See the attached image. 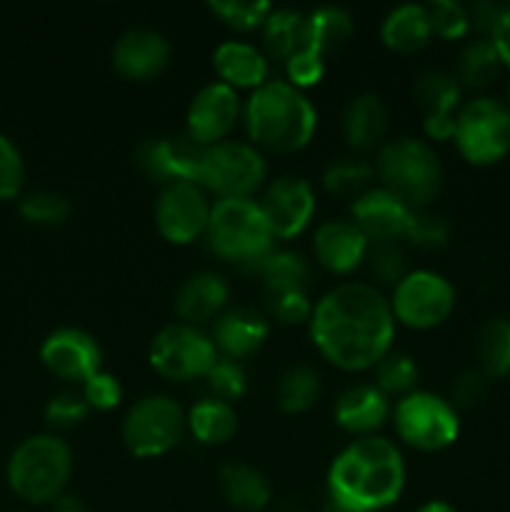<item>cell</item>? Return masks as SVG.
<instances>
[{
	"mask_svg": "<svg viewBox=\"0 0 510 512\" xmlns=\"http://www.w3.org/2000/svg\"><path fill=\"white\" fill-rule=\"evenodd\" d=\"M395 325L388 295L355 280L320 295L308 320L315 350L345 373L373 370L393 350Z\"/></svg>",
	"mask_w": 510,
	"mask_h": 512,
	"instance_id": "cell-1",
	"label": "cell"
},
{
	"mask_svg": "<svg viewBox=\"0 0 510 512\" xmlns=\"http://www.w3.org/2000/svg\"><path fill=\"white\" fill-rule=\"evenodd\" d=\"M403 453L383 435L355 438L328 468V498L338 512H383L405 490Z\"/></svg>",
	"mask_w": 510,
	"mask_h": 512,
	"instance_id": "cell-2",
	"label": "cell"
},
{
	"mask_svg": "<svg viewBox=\"0 0 510 512\" xmlns=\"http://www.w3.org/2000/svg\"><path fill=\"white\" fill-rule=\"evenodd\" d=\"M243 123L258 150L290 155L303 150L318 130V110L288 80H268L243 103Z\"/></svg>",
	"mask_w": 510,
	"mask_h": 512,
	"instance_id": "cell-3",
	"label": "cell"
},
{
	"mask_svg": "<svg viewBox=\"0 0 510 512\" xmlns=\"http://www.w3.org/2000/svg\"><path fill=\"white\" fill-rule=\"evenodd\" d=\"M73 463V448L60 435L38 433L15 445L5 478L28 505H50L68 488Z\"/></svg>",
	"mask_w": 510,
	"mask_h": 512,
	"instance_id": "cell-4",
	"label": "cell"
},
{
	"mask_svg": "<svg viewBox=\"0 0 510 512\" xmlns=\"http://www.w3.org/2000/svg\"><path fill=\"white\" fill-rule=\"evenodd\" d=\"M205 240L220 260L255 270L278 243L255 198L215 200Z\"/></svg>",
	"mask_w": 510,
	"mask_h": 512,
	"instance_id": "cell-5",
	"label": "cell"
},
{
	"mask_svg": "<svg viewBox=\"0 0 510 512\" xmlns=\"http://www.w3.org/2000/svg\"><path fill=\"white\" fill-rule=\"evenodd\" d=\"M380 185L410 208H428L443 185V165L433 145L423 138L400 135L385 140L375 160Z\"/></svg>",
	"mask_w": 510,
	"mask_h": 512,
	"instance_id": "cell-6",
	"label": "cell"
},
{
	"mask_svg": "<svg viewBox=\"0 0 510 512\" xmlns=\"http://www.w3.org/2000/svg\"><path fill=\"white\" fill-rule=\"evenodd\" d=\"M268 178L263 150L245 140H223L200 150L195 183L218 200L253 198Z\"/></svg>",
	"mask_w": 510,
	"mask_h": 512,
	"instance_id": "cell-7",
	"label": "cell"
},
{
	"mask_svg": "<svg viewBox=\"0 0 510 512\" xmlns=\"http://www.w3.org/2000/svg\"><path fill=\"white\" fill-rule=\"evenodd\" d=\"M455 145L470 165H493L510 153V108L493 95L460 103L455 113Z\"/></svg>",
	"mask_w": 510,
	"mask_h": 512,
	"instance_id": "cell-8",
	"label": "cell"
},
{
	"mask_svg": "<svg viewBox=\"0 0 510 512\" xmlns=\"http://www.w3.org/2000/svg\"><path fill=\"white\" fill-rule=\"evenodd\" d=\"M393 425L398 438L420 453H438L450 448L460 435L455 405L430 390L418 388L395 403Z\"/></svg>",
	"mask_w": 510,
	"mask_h": 512,
	"instance_id": "cell-9",
	"label": "cell"
},
{
	"mask_svg": "<svg viewBox=\"0 0 510 512\" xmlns=\"http://www.w3.org/2000/svg\"><path fill=\"white\" fill-rule=\"evenodd\" d=\"M218 360L213 338L200 325L175 323L163 325L153 335L148 348V363L160 378L173 383H190L208 375L213 363Z\"/></svg>",
	"mask_w": 510,
	"mask_h": 512,
	"instance_id": "cell-10",
	"label": "cell"
},
{
	"mask_svg": "<svg viewBox=\"0 0 510 512\" xmlns=\"http://www.w3.org/2000/svg\"><path fill=\"white\" fill-rule=\"evenodd\" d=\"M185 430V410L170 395L150 393L130 405L120 438L135 458H160L183 440Z\"/></svg>",
	"mask_w": 510,
	"mask_h": 512,
	"instance_id": "cell-11",
	"label": "cell"
},
{
	"mask_svg": "<svg viewBox=\"0 0 510 512\" xmlns=\"http://www.w3.org/2000/svg\"><path fill=\"white\" fill-rule=\"evenodd\" d=\"M395 323L410 330H433L450 318L455 308V288L445 275L415 268L390 293Z\"/></svg>",
	"mask_w": 510,
	"mask_h": 512,
	"instance_id": "cell-12",
	"label": "cell"
},
{
	"mask_svg": "<svg viewBox=\"0 0 510 512\" xmlns=\"http://www.w3.org/2000/svg\"><path fill=\"white\" fill-rule=\"evenodd\" d=\"M210 208L213 203L198 183L175 180L155 198V228L170 245H190L208 230Z\"/></svg>",
	"mask_w": 510,
	"mask_h": 512,
	"instance_id": "cell-13",
	"label": "cell"
},
{
	"mask_svg": "<svg viewBox=\"0 0 510 512\" xmlns=\"http://www.w3.org/2000/svg\"><path fill=\"white\" fill-rule=\"evenodd\" d=\"M240 115H243V103L238 90L213 80L190 98L185 110V135L200 148L223 143L238 125Z\"/></svg>",
	"mask_w": 510,
	"mask_h": 512,
	"instance_id": "cell-14",
	"label": "cell"
},
{
	"mask_svg": "<svg viewBox=\"0 0 510 512\" xmlns=\"http://www.w3.org/2000/svg\"><path fill=\"white\" fill-rule=\"evenodd\" d=\"M258 203L275 240H293L303 235L318 208L313 185L300 175H280L270 180Z\"/></svg>",
	"mask_w": 510,
	"mask_h": 512,
	"instance_id": "cell-15",
	"label": "cell"
},
{
	"mask_svg": "<svg viewBox=\"0 0 510 512\" xmlns=\"http://www.w3.org/2000/svg\"><path fill=\"white\" fill-rule=\"evenodd\" d=\"M40 363L65 383H80L103 370V350L83 328H58L40 345Z\"/></svg>",
	"mask_w": 510,
	"mask_h": 512,
	"instance_id": "cell-16",
	"label": "cell"
},
{
	"mask_svg": "<svg viewBox=\"0 0 510 512\" xmlns=\"http://www.w3.org/2000/svg\"><path fill=\"white\" fill-rule=\"evenodd\" d=\"M200 145L193 143L188 135H165V138H150L135 150V165L145 178L160 183V188L175 180H190L195 183V170L200 160Z\"/></svg>",
	"mask_w": 510,
	"mask_h": 512,
	"instance_id": "cell-17",
	"label": "cell"
},
{
	"mask_svg": "<svg viewBox=\"0 0 510 512\" xmlns=\"http://www.w3.org/2000/svg\"><path fill=\"white\" fill-rule=\"evenodd\" d=\"M173 58V45L155 28H128L113 45V68L128 80L158 78Z\"/></svg>",
	"mask_w": 510,
	"mask_h": 512,
	"instance_id": "cell-18",
	"label": "cell"
},
{
	"mask_svg": "<svg viewBox=\"0 0 510 512\" xmlns=\"http://www.w3.org/2000/svg\"><path fill=\"white\" fill-rule=\"evenodd\" d=\"M410 213L413 208L383 185H373L350 203V220L363 230L370 243H390L403 238Z\"/></svg>",
	"mask_w": 510,
	"mask_h": 512,
	"instance_id": "cell-19",
	"label": "cell"
},
{
	"mask_svg": "<svg viewBox=\"0 0 510 512\" xmlns=\"http://www.w3.org/2000/svg\"><path fill=\"white\" fill-rule=\"evenodd\" d=\"M370 240L350 218L325 220L313 233L315 263L335 275H350L365 263Z\"/></svg>",
	"mask_w": 510,
	"mask_h": 512,
	"instance_id": "cell-20",
	"label": "cell"
},
{
	"mask_svg": "<svg viewBox=\"0 0 510 512\" xmlns=\"http://www.w3.org/2000/svg\"><path fill=\"white\" fill-rule=\"evenodd\" d=\"M270 335V323L260 310L250 308V305H233L225 308L223 313L215 318L210 338H213L215 350L223 358L245 360L260 353Z\"/></svg>",
	"mask_w": 510,
	"mask_h": 512,
	"instance_id": "cell-21",
	"label": "cell"
},
{
	"mask_svg": "<svg viewBox=\"0 0 510 512\" xmlns=\"http://www.w3.org/2000/svg\"><path fill=\"white\" fill-rule=\"evenodd\" d=\"M390 415H393L390 398L375 383L350 385L345 393H340L333 408V418L338 428L353 435V438L375 435Z\"/></svg>",
	"mask_w": 510,
	"mask_h": 512,
	"instance_id": "cell-22",
	"label": "cell"
},
{
	"mask_svg": "<svg viewBox=\"0 0 510 512\" xmlns=\"http://www.w3.org/2000/svg\"><path fill=\"white\" fill-rule=\"evenodd\" d=\"M230 300V285L215 270H198L188 275L175 290V313L183 323L203 325L208 320H215Z\"/></svg>",
	"mask_w": 510,
	"mask_h": 512,
	"instance_id": "cell-23",
	"label": "cell"
},
{
	"mask_svg": "<svg viewBox=\"0 0 510 512\" xmlns=\"http://www.w3.org/2000/svg\"><path fill=\"white\" fill-rule=\"evenodd\" d=\"M213 68L220 83L230 85L233 90H258L268 83V55L263 48L248 43V40H223L213 50Z\"/></svg>",
	"mask_w": 510,
	"mask_h": 512,
	"instance_id": "cell-24",
	"label": "cell"
},
{
	"mask_svg": "<svg viewBox=\"0 0 510 512\" xmlns=\"http://www.w3.org/2000/svg\"><path fill=\"white\" fill-rule=\"evenodd\" d=\"M390 115L380 95L360 93L343 110V138L353 150H380L388 135Z\"/></svg>",
	"mask_w": 510,
	"mask_h": 512,
	"instance_id": "cell-25",
	"label": "cell"
},
{
	"mask_svg": "<svg viewBox=\"0 0 510 512\" xmlns=\"http://www.w3.org/2000/svg\"><path fill=\"white\" fill-rule=\"evenodd\" d=\"M433 38L428 8L420 3H400L388 10L380 23V40L393 53L410 55L423 50Z\"/></svg>",
	"mask_w": 510,
	"mask_h": 512,
	"instance_id": "cell-26",
	"label": "cell"
},
{
	"mask_svg": "<svg viewBox=\"0 0 510 512\" xmlns=\"http://www.w3.org/2000/svg\"><path fill=\"white\" fill-rule=\"evenodd\" d=\"M218 485L230 508L240 512H263L273 500L270 480L248 463H228L220 468Z\"/></svg>",
	"mask_w": 510,
	"mask_h": 512,
	"instance_id": "cell-27",
	"label": "cell"
},
{
	"mask_svg": "<svg viewBox=\"0 0 510 512\" xmlns=\"http://www.w3.org/2000/svg\"><path fill=\"white\" fill-rule=\"evenodd\" d=\"M185 428L200 445H225L238 433V410L233 403L208 395L185 413Z\"/></svg>",
	"mask_w": 510,
	"mask_h": 512,
	"instance_id": "cell-28",
	"label": "cell"
},
{
	"mask_svg": "<svg viewBox=\"0 0 510 512\" xmlns=\"http://www.w3.org/2000/svg\"><path fill=\"white\" fill-rule=\"evenodd\" d=\"M353 18L340 5H320L305 13V48L315 50L323 58L338 53L353 35Z\"/></svg>",
	"mask_w": 510,
	"mask_h": 512,
	"instance_id": "cell-29",
	"label": "cell"
},
{
	"mask_svg": "<svg viewBox=\"0 0 510 512\" xmlns=\"http://www.w3.org/2000/svg\"><path fill=\"white\" fill-rule=\"evenodd\" d=\"M258 273L263 278L265 295L270 298V295L290 293V290H308L313 268H310L308 258L303 253H298V250L275 248L260 263Z\"/></svg>",
	"mask_w": 510,
	"mask_h": 512,
	"instance_id": "cell-30",
	"label": "cell"
},
{
	"mask_svg": "<svg viewBox=\"0 0 510 512\" xmlns=\"http://www.w3.org/2000/svg\"><path fill=\"white\" fill-rule=\"evenodd\" d=\"M260 35L265 55L285 63L290 55L305 48V13L295 8H273L260 28Z\"/></svg>",
	"mask_w": 510,
	"mask_h": 512,
	"instance_id": "cell-31",
	"label": "cell"
},
{
	"mask_svg": "<svg viewBox=\"0 0 510 512\" xmlns=\"http://www.w3.org/2000/svg\"><path fill=\"white\" fill-rule=\"evenodd\" d=\"M375 165L368 158L360 155H343V158H333L323 170V188L330 195L343 200H358L365 190L373 188Z\"/></svg>",
	"mask_w": 510,
	"mask_h": 512,
	"instance_id": "cell-32",
	"label": "cell"
},
{
	"mask_svg": "<svg viewBox=\"0 0 510 512\" xmlns=\"http://www.w3.org/2000/svg\"><path fill=\"white\" fill-rule=\"evenodd\" d=\"M413 98L425 115H455L463 98V85L453 73L425 70L415 78Z\"/></svg>",
	"mask_w": 510,
	"mask_h": 512,
	"instance_id": "cell-33",
	"label": "cell"
},
{
	"mask_svg": "<svg viewBox=\"0 0 510 512\" xmlns=\"http://www.w3.org/2000/svg\"><path fill=\"white\" fill-rule=\"evenodd\" d=\"M500 65L503 63H500V55L498 50H495L493 40L478 35V38L468 40V43L463 45V50H460L455 78H458V83L463 85V88H485V85H490L498 78Z\"/></svg>",
	"mask_w": 510,
	"mask_h": 512,
	"instance_id": "cell-34",
	"label": "cell"
},
{
	"mask_svg": "<svg viewBox=\"0 0 510 512\" xmlns=\"http://www.w3.org/2000/svg\"><path fill=\"white\" fill-rule=\"evenodd\" d=\"M320 375L310 365L295 363L280 375L275 388V403L283 413L300 415L313 408L320 398Z\"/></svg>",
	"mask_w": 510,
	"mask_h": 512,
	"instance_id": "cell-35",
	"label": "cell"
},
{
	"mask_svg": "<svg viewBox=\"0 0 510 512\" xmlns=\"http://www.w3.org/2000/svg\"><path fill=\"white\" fill-rule=\"evenodd\" d=\"M475 353L480 360V373L488 378H503L510 373V320L490 318L480 328L475 340Z\"/></svg>",
	"mask_w": 510,
	"mask_h": 512,
	"instance_id": "cell-36",
	"label": "cell"
},
{
	"mask_svg": "<svg viewBox=\"0 0 510 512\" xmlns=\"http://www.w3.org/2000/svg\"><path fill=\"white\" fill-rule=\"evenodd\" d=\"M18 213L25 223L38 228H58L73 213V205L58 190H30L18 198Z\"/></svg>",
	"mask_w": 510,
	"mask_h": 512,
	"instance_id": "cell-37",
	"label": "cell"
},
{
	"mask_svg": "<svg viewBox=\"0 0 510 512\" xmlns=\"http://www.w3.org/2000/svg\"><path fill=\"white\" fill-rule=\"evenodd\" d=\"M208 10L235 33H253L263 28L273 5L265 0H208Z\"/></svg>",
	"mask_w": 510,
	"mask_h": 512,
	"instance_id": "cell-38",
	"label": "cell"
},
{
	"mask_svg": "<svg viewBox=\"0 0 510 512\" xmlns=\"http://www.w3.org/2000/svg\"><path fill=\"white\" fill-rule=\"evenodd\" d=\"M375 385L383 390L385 395H408L415 390V383H418V363L410 358L408 353H393L390 350L378 365H375Z\"/></svg>",
	"mask_w": 510,
	"mask_h": 512,
	"instance_id": "cell-39",
	"label": "cell"
},
{
	"mask_svg": "<svg viewBox=\"0 0 510 512\" xmlns=\"http://www.w3.org/2000/svg\"><path fill=\"white\" fill-rule=\"evenodd\" d=\"M405 240L410 245H415L418 250H440L448 245L450 238V223L445 220V215L435 213L430 208H413L408 220V228H405Z\"/></svg>",
	"mask_w": 510,
	"mask_h": 512,
	"instance_id": "cell-40",
	"label": "cell"
},
{
	"mask_svg": "<svg viewBox=\"0 0 510 512\" xmlns=\"http://www.w3.org/2000/svg\"><path fill=\"white\" fill-rule=\"evenodd\" d=\"M203 380L208 385L210 395L225 400V403H235V400L248 393V373H245L243 363L233 358H223V355H218V360H215L213 368L208 370Z\"/></svg>",
	"mask_w": 510,
	"mask_h": 512,
	"instance_id": "cell-41",
	"label": "cell"
},
{
	"mask_svg": "<svg viewBox=\"0 0 510 512\" xmlns=\"http://www.w3.org/2000/svg\"><path fill=\"white\" fill-rule=\"evenodd\" d=\"M365 263H368L373 278L380 285H390V288H395L405 278V273H408V258H405V250L400 248L398 240L370 243Z\"/></svg>",
	"mask_w": 510,
	"mask_h": 512,
	"instance_id": "cell-42",
	"label": "cell"
},
{
	"mask_svg": "<svg viewBox=\"0 0 510 512\" xmlns=\"http://www.w3.org/2000/svg\"><path fill=\"white\" fill-rule=\"evenodd\" d=\"M425 8H428L433 35H438V38L460 40L470 30L468 8L458 0H433Z\"/></svg>",
	"mask_w": 510,
	"mask_h": 512,
	"instance_id": "cell-43",
	"label": "cell"
},
{
	"mask_svg": "<svg viewBox=\"0 0 510 512\" xmlns=\"http://www.w3.org/2000/svg\"><path fill=\"white\" fill-rule=\"evenodd\" d=\"M25 185V160L13 138L0 133V203L18 200Z\"/></svg>",
	"mask_w": 510,
	"mask_h": 512,
	"instance_id": "cell-44",
	"label": "cell"
},
{
	"mask_svg": "<svg viewBox=\"0 0 510 512\" xmlns=\"http://www.w3.org/2000/svg\"><path fill=\"white\" fill-rule=\"evenodd\" d=\"M90 408L85 403L83 393H73V390H63L55 393L53 398L45 403V423L55 430H68L83 423L88 418Z\"/></svg>",
	"mask_w": 510,
	"mask_h": 512,
	"instance_id": "cell-45",
	"label": "cell"
},
{
	"mask_svg": "<svg viewBox=\"0 0 510 512\" xmlns=\"http://www.w3.org/2000/svg\"><path fill=\"white\" fill-rule=\"evenodd\" d=\"M283 65L285 80H288L293 88L303 90V93L308 88H315L325 75V58L310 48H300L298 53L290 55Z\"/></svg>",
	"mask_w": 510,
	"mask_h": 512,
	"instance_id": "cell-46",
	"label": "cell"
},
{
	"mask_svg": "<svg viewBox=\"0 0 510 512\" xmlns=\"http://www.w3.org/2000/svg\"><path fill=\"white\" fill-rule=\"evenodd\" d=\"M83 398L88 403L90 410H98V413H110L120 405L123 400V385L115 375H110L108 370H98L93 378H88L83 383Z\"/></svg>",
	"mask_w": 510,
	"mask_h": 512,
	"instance_id": "cell-47",
	"label": "cell"
},
{
	"mask_svg": "<svg viewBox=\"0 0 510 512\" xmlns=\"http://www.w3.org/2000/svg\"><path fill=\"white\" fill-rule=\"evenodd\" d=\"M270 315L283 325H298L308 323L313 315V300H310L308 290H290V293L270 295L268 298Z\"/></svg>",
	"mask_w": 510,
	"mask_h": 512,
	"instance_id": "cell-48",
	"label": "cell"
},
{
	"mask_svg": "<svg viewBox=\"0 0 510 512\" xmlns=\"http://www.w3.org/2000/svg\"><path fill=\"white\" fill-rule=\"evenodd\" d=\"M485 380L488 375L480 373V370H468V373L458 375V380L453 383V400L450 403L455 408H470V405L478 403L480 398L485 395Z\"/></svg>",
	"mask_w": 510,
	"mask_h": 512,
	"instance_id": "cell-49",
	"label": "cell"
},
{
	"mask_svg": "<svg viewBox=\"0 0 510 512\" xmlns=\"http://www.w3.org/2000/svg\"><path fill=\"white\" fill-rule=\"evenodd\" d=\"M500 13H503V5L490 3V0H478V3H473L468 8L470 28L478 30L483 38H490V33H493L495 25H498Z\"/></svg>",
	"mask_w": 510,
	"mask_h": 512,
	"instance_id": "cell-50",
	"label": "cell"
},
{
	"mask_svg": "<svg viewBox=\"0 0 510 512\" xmlns=\"http://www.w3.org/2000/svg\"><path fill=\"white\" fill-rule=\"evenodd\" d=\"M490 40H493L495 50H498L500 63L510 68V5H503V13H500L495 30L490 33Z\"/></svg>",
	"mask_w": 510,
	"mask_h": 512,
	"instance_id": "cell-51",
	"label": "cell"
},
{
	"mask_svg": "<svg viewBox=\"0 0 510 512\" xmlns=\"http://www.w3.org/2000/svg\"><path fill=\"white\" fill-rule=\"evenodd\" d=\"M423 133L430 140H453L455 135V115H425Z\"/></svg>",
	"mask_w": 510,
	"mask_h": 512,
	"instance_id": "cell-52",
	"label": "cell"
},
{
	"mask_svg": "<svg viewBox=\"0 0 510 512\" xmlns=\"http://www.w3.org/2000/svg\"><path fill=\"white\" fill-rule=\"evenodd\" d=\"M48 508H50V512H88L83 500L73 493H63L58 500H53Z\"/></svg>",
	"mask_w": 510,
	"mask_h": 512,
	"instance_id": "cell-53",
	"label": "cell"
},
{
	"mask_svg": "<svg viewBox=\"0 0 510 512\" xmlns=\"http://www.w3.org/2000/svg\"><path fill=\"white\" fill-rule=\"evenodd\" d=\"M418 512H458V510H455L450 503H445V500H428L425 505H420Z\"/></svg>",
	"mask_w": 510,
	"mask_h": 512,
	"instance_id": "cell-54",
	"label": "cell"
},
{
	"mask_svg": "<svg viewBox=\"0 0 510 512\" xmlns=\"http://www.w3.org/2000/svg\"><path fill=\"white\" fill-rule=\"evenodd\" d=\"M508 108H510V85H508Z\"/></svg>",
	"mask_w": 510,
	"mask_h": 512,
	"instance_id": "cell-55",
	"label": "cell"
},
{
	"mask_svg": "<svg viewBox=\"0 0 510 512\" xmlns=\"http://www.w3.org/2000/svg\"><path fill=\"white\" fill-rule=\"evenodd\" d=\"M330 512H338V510H330Z\"/></svg>",
	"mask_w": 510,
	"mask_h": 512,
	"instance_id": "cell-56",
	"label": "cell"
}]
</instances>
